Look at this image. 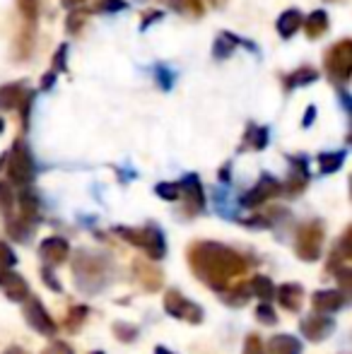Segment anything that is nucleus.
I'll return each mask as SVG.
<instances>
[{
    "instance_id": "5",
    "label": "nucleus",
    "mask_w": 352,
    "mask_h": 354,
    "mask_svg": "<svg viewBox=\"0 0 352 354\" xmlns=\"http://www.w3.org/2000/svg\"><path fill=\"white\" fill-rule=\"evenodd\" d=\"M324 224L319 219H311V222H304L299 229H297L295 236V251L297 256L304 263H314L321 258V248H324Z\"/></svg>"
},
{
    "instance_id": "19",
    "label": "nucleus",
    "mask_w": 352,
    "mask_h": 354,
    "mask_svg": "<svg viewBox=\"0 0 352 354\" xmlns=\"http://www.w3.org/2000/svg\"><path fill=\"white\" fill-rule=\"evenodd\" d=\"M27 97V87L22 82H12V84H3L0 87V109L10 111V109H17L19 104Z\"/></svg>"
},
{
    "instance_id": "18",
    "label": "nucleus",
    "mask_w": 352,
    "mask_h": 354,
    "mask_svg": "<svg viewBox=\"0 0 352 354\" xmlns=\"http://www.w3.org/2000/svg\"><path fill=\"white\" fill-rule=\"evenodd\" d=\"M133 272H136V280L145 292H157L162 287V270H157L150 263L136 261L133 263Z\"/></svg>"
},
{
    "instance_id": "48",
    "label": "nucleus",
    "mask_w": 352,
    "mask_h": 354,
    "mask_svg": "<svg viewBox=\"0 0 352 354\" xmlns=\"http://www.w3.org/2000/svg\"><path fill=\"white\" fill-rule=\"evenodd\" d=\"M155 354H174V352H169L167 347H155Z\"/></svg>"
},
{
    "instance_id": "35",
    "label": "nucleus",
    "mask_w": 352,
    "mask_h": 354,
    "mask_svg": "<svg viewBox=\"0 0 352 354\" xmlns=\"http://www.w3.org/2000/svg\"><path fill=\"white\" fill-rule=\"evenodd\" d=\"M244 354H266L263 342H261V337L256 335V333L246 335V340H244Z\"/></svg>"
},
{
    "instance_id": "41",
    "label": "nucleus",
    "mask_w": 352,
    "mask_h": 354,
    "mask_svg": "<svg viewBox=\"0 0 352 354\" xmlns=\"http://www.w3.org/2000/svg\"><path fill=\"white\" fill-rule=\"evenodd\" d=\"M66 51H68V46L63 44V46H58V51H56V56H53V71L51 73H56L58 68H66Z\"/></svg>"
},
{
    "instance_id": "42",
    "label": "nucleus",
    "mask_w": 352,
    "mask_h": 354,
    "mask_svg": "<svg viewBox=\"0 0 352 354\" xmlns=\"http://www.w3.org/2000/svg\"><path fill=\"white\" fill-rule=\"evenodd\" d=\"M85 15L87 12H73L71 17H68V29H71L73 34L77 32V27H80L82 22H85Z\"/></svg>"
},
{
    "instance_id": "23",
    "label": "nucleus",
    "mask_w": 352,
    "mask_h": 354,
    "mask_svg": "<svg viewBox=\"0 0 352 354\" xmlns=\"http://www.w3.org/2000/svg\"><path fill=\"white\" fill-rule=\"evenodd\" d=\"M249 284V292H251V297H259L261 301H270L272 297H275V284H272L270 277H266V275H256L251 282H246Z\"/></svg>"
},
{
    "instance_id": "4",
    "label": "nucleus",
    "mask_w": 352,
    "mask_h": 354,
    "mask_svg": "<svg viewBox=\"0 0 352 354\" xmlns=\"http://www.w3.org/2000/svg\"><path fill=\"white\" fill-rule=\"evenodd\" d=\"M3 167H5L8 178L12 183H17V186H27V183H32V178H34V159H32L29 147L22 140H17L8 154H3V159H0V169H3Z\"/></svg>"
},
{
    "instance_id": "28",
    "label": "nucleus",
    "mask_w": 352,
    "mask_h": 354,
    "mask_svg": "<svg viewBox=\"0 0 352 354\" xmlns=\"http://www.w3.org/2000/svg\"><path fill=\"white\" fill-rule=\"evenodd\" d=\"M87 313H89L87 306H73L71 313H68V318H66V328H68V330H77V328H80L82 323L87 321Z\"/></svg>"
},
{
    "instance_id": "26",
    "label": "nucleus",
    "mask_w": 352,
    "mask_h": 354,
    "mask_svg": "<svg viewBox=\"0 0 352 354\" xmlns=\"http://www.w3.org/2000/svg\"><path fill=\"white\" fill-rule=\"evenodd\" d=\"M345 162V152H324L319 154V169L321 174H335Z\"/></svg>"
},
{
    "instance_id": "10",
    "label": "nucleus",
    "mask_w": 352,
    "mask_h": 354,
    "mask_svg": "<svg viewBox=\"0 0 352 354\" xmlns=\"http://www.w3.org/2000/svg\"><path fill=\"white\" fill-rule=\"evenodd\" d=\"M311 306L319 316H331L348 306V297L340 289H319L311 294Z\"/></svg>"
},
{
    "instance_id": "11",
    "label": "nucleus",
    "mask_w": 352,
    "mask_h": 354,
    "mask_svg": "<svg viewBox=\"0 0 352 354\" xmlns=\"http://www.w3.org/2000/svg\"><path fill=\"white\" fill-rule=\"evenodd\" d=\"M335 323L331 316H319V313H311V316L302 318L299 321V333L309 342H324L326 337L333 333Z\"/></svg>"
},
{
    "instance_id": "17",
    "label": "nucleus",
    "mask_w": 352,
    "mask_h": 354,
    "mask_svg": "<svg viewBox=\"0 0 352 354\" xmlns=\"http://www.w3.org/2000/svg\"><path fill=\"white\" fill-rule=\"evenodd\" d=\"M306 183H309V169H306V162L302 157L292 159L290 178H287V183L282 186V191H285L287 196H299V193L306 188Z\"/></svg>"
},
{
    "instance_id": "50",
    "label": "nucleus",
    "mask_w": 352,
    "mask_h": 354,
    "mask_svg": "<svg viewBox=\"0 0 352 354\" xmlns=\"http://www.w3.org/2000/svg\"><path fill=\"white\" fill-rule=\"evenodd\" d=\"M92 354H104V352H92Z\"/></svg>"
},
{
    "instance_id": "24",
    "label": "nucleus",
    "mask_w": 352,
    "mask_h": 354,
    "mask_svg": "<svg viewBox=\"0 0 352 354\" xmlns=\"http://www.w3.org/2000/svg\"><path fill=\"white\" fill-rule=\"evenodd\" d=\"M220 297L227 306H244V304H249V299H251L249 284L244 282V284H237L234 289H225Z\"/></svg>"
},
{
    "instance_id": "21",
    "label": "nucleus",
    "mask_w": 352,
    "mask_h": 354,
    "mask_svg": "<svg viewBox=\"0 0 352 354\" xmlns=\"http://www.w3.org/2000/svg\"><path fill=\"white\" fill-rule=\"evenodd\" d=\"M299 27H302L299 10H285V12L277 17V34H280L282 39H290Z\"/></svg>"
},
{
    "instance_id": "34",
    "label": "nucleus",
    "mask_w": 352,
    "mask_h": 354,
    "mask_svg": "<svg viewBox=\"0 0 352 354\" xmlns=\"http://www.w3.org/2000/svg\"><path fill=\"white\" fill-rule=\"evenodd\" d=\"M232 48H234V39H232L227 32H222L220 39L215 41V56H227Z\"/></svg>"
},
{
    "instance_id": "1",
    "label": "nucleus",
    "mask_w": 352,
    "mask_h": 354,
    "mask_svg": "<svg viewBox=\"0 0 352 354\" xmlns=\"http://www.w3.org/2000/svg\"><path fill=\"white\" fill-rule=\"evenodd\" d=\"M188 266L203 284H207L212 292L222 294L225 289H230L232 280L244 275L249 263L225 243L196 241L188 248Z\"/></svg>"
},
{
    "instance_id": "14",
    "label": "nucleus",
    "mask_w": 352,
    "mask_h": 354,
    "mask_svg": "<svg viewBox=\"0 0 352 354\" xmlns=\"http://www.w3.org/2000/svg\"><path fill=\"white\" fill-rule=\"evenodd\" d=\"M0 289H3L10 301L24 304L29 299V284L24 282V277H19L17 272H12L10 268H3V266H0Z\"/></svg>"
},
{
    "instance_id": "25",
    "label": "nucleus",
    "mask_w": 352,
    "mask_h": 354,
    "mask_svg": "<svg viewBox=\"0 0 352 354\" xmlns=\"http://www.w3.org/2000/svg\"><path fill=\"white\" fill-rule=\"evenodd\" d=\"M172 10H178L183 15H191V17H201L205 12V5L203 0H165Z\"/></svg>"
},
{
    "instance_id": "15",
    "label": "nucleus",
    "mask_w": 352,
    "mask_h": 354,
    "mask_svg": "<svg viewBox=\"0 0 352 354\" xmlns=\"http://www.w3.org/2000/svg\"><path fill=\"white\" fill-rule=\"evenodd\" d=\"M17 205H19V212L15 219H19V222L29 224V227H37L39 217H41V210H39V196L34 191H29V188H22V193H19L17 198Z\"/></svg>"
},
{
    "instance_id": "47",
    "label": "nucleus",
    "mask_w": 352,
    "mask_h": 354,
    "mask_svg": "<svg viewBox=\"0 0 352 354\" xmlns=\"http://www.w3.org/2000/svg\"><path fill=\"white\" fill-rule=\"evenodd\" d=\"M82 3H85V0H63L66 8H77V5H82Z\"/></svg>"
},
{
    "instance_id": "16",
    "label": "nucleus",
    "mask_w": 352,
    "mask_h": 354,
    "mask_svg": "<svg viewBox=\"0 0 352 354\" xmlns=\"http://www.w3.org/2000/svg\"><path fill=\"white\" fill-rule=\"evenodd\" d=\"M275 297H277V301H280L282 308L297 313L302 308V304H304V287L297 284V282H285L275 289Z\"/></svg>"
},
{
    "instance_id": "27",
    "label": "nucleus",
    "mask_w": 352,
    "mask_h": 354,
    "mask_svg": "<svg viewBox=\"0 0 352 354\" xmlns=\"http://www.w3.org/2000/svg\"><path fill=\"white\" fill-rule=\"evenodd\" d=\"M138 333H140V328L133 326V323H126V321L113 323V335H116V340H121V342H133L138 337Z\"/></svg>"
},
{
    "instance_id": "2",
    "label": "nucleus",
    "mask_w": 352,
    "mask_h": 354,
    "mask_svg": "<svg viewBox=\"0 0 352 354\" xmlns=\"http://www.w3.org/2000/svg\"><path fill=\"white\" fill-rule=\"evenodd\" d=\"M73 275H75V287L80 292L99 294L106 289L113 280V261L106 253L97 251H77L73 258Z\"/></svg>"
},
{
    "instance_id": "49",
    "label": "nucleus",
    "mask_w": 352,
    "mask_h": 354,
    "mask_svg": "<svg viewBox=\"0 0 352 354\" xmlns=\"http://www.w3.org/2000/svg\"><path fill=\"white\" fill-rule=\"evenodd\" d=\"M3 128H5V123H3V118H0V133H3Z\"/></svg>"
},
{
    "instance_id": "36",
    "label": "nucleus",
    "mask_w": 352,
    "mask_h": 354,
    "mask_svg": "<svg viewBox=\"0 0 352 354\" xmlns=\"http://www.w3.org/2000/svg\"><path fill=\"white\" fill-rule=\"evenodd\" d=\"M256 318H259L263 326H275L277 323V316H275V311H272L268 304H261L259 308H256Z\"/></svg>"
},
{
    "instance_id": "22",
    "label": "nucleus",
    "mask_w": 352,
    "mask_h": 354,
    "mask_svg": "<svg viewBox=\"0 0 352 354\" xmlns=\"http://www.w3.org/2000/svg\"><path fill=\"white\" fill-rule=\"evenodd\" d=\"M304 29H306V37L309 39H319L328 32V15L324 10H314V12L306 17L304 22Z\"/></svg>"
},
{
    "instance_id": "9",
    "label": "nucleus",
    "mask_w": 352,
    "mask_h": 354,
    "mask_svg": "<svg viewBox=\"0 0 352 354\" xmlns=\"http://www.w3.org/2000/svg\"><path fill=\"white\" fill-rule=\"evenodd\" d=\"M176 186H178V196H183V212L186 214L203 212V207H205V198H203L201 178H198L196 174H186Z\"/></svg>"
},
{
    "instance_id": "6",
    "label": "nucleus",
    "mask_w": 352,
    "mask_h": 354,
    "mask_svg": "<svg viewBox=\"0 0 352 354\" xmlns=\"http://www.w3.org/2000/svg\"><path fill=\"white\" fill-rule=\"evenodd\" d=\"M324 68L333 82H338V84L348 82L352 75V41L350 39H340L338 44H333V46L326 51Z\"/></svg>"
},
{
    "instance_id": "45",
    "label": "nucleus",
    "mask_w": 352,
    "mask_h": 354,
    "mask_svg": "<svg viewBox=\"0 0 352 354\" xmlns=\"http://www.w3.org/2000/svg\"><path fill=\"white\" fill-rule=\"evenodd\" d=\"M311 118H316V109L311 106V109H306V118H304V126H309L311 123Z\"/></svg>"
},
{
    "instance_id": "3",
    "label": "nucleus",
    "mask_w": 352,
    "mask_h": 354,
    "mask_svg": "<svg viewBox=\"0 0 352 354\" xmlns=\"http://www.w3.org/2000/svg\"><path fill=\"white\" fill-rule=\"evenodd\" d=\"M113 234H118L131 246L142 248L150 261H162L167 256L165 234H162V229L152 227V224H147V227H116Z\"/></svg>"
},
{
    "instance_id": "37",
    "label": "nucleus",
    "mask_w": 352,
    "mask_h": 354,
    "mask_svg": "<svg viewBox=\"0 0 352 354\" xmlns=\"http://www.w3.org/2000/svg\"><path fill=\"white\" fill-rule=\"evenodd\" d=\"M15 263H17V256L12 253V248H10L5 241H0V266H3V268H10V270H12Z\"/></svg>"
},
{
    "instance_id": "29",
    "label": "nucleus",
    "mask_w": 352,
    "mask_h": 354,
    "mask_svg": "<svg viewBox=\"0 0 352 354\" xmlns=\"http://www.w3.org/2000/svg\"><path fill=\"white\" fill-rule=\"evenodd\" d=\"M17 8H19V12H22L24 22H27V24H37L39 0H17Z\"/></svg>"
},
{
    "instance_id": "12",
    "label": "nucleus",
    "mask_w": 352,
    "mask_h": 354,
    "mask_svg": "<svg viewBox=\"0 0 352 354\" xmlns=\"http://www.w3.org/2000/svg\"><path fill=\"white\" fill-rule=\"evenodd\" d=\"M280 191H282L280 183H277L270 174H263V176L259 178V183H256V186L251 188L244 198H241V205L244 207H259V205H263V203L270 201V198H275Z\"/></svg>"
},
{
    "instance_id": "44",
    "label": "nucleus",
    "mask_w": 352,
    "mask_h": 354,
    "mask_svg": "<svg viewBox=\"0 0 352 354\" xmlns=\"http://www.w3.org/2000/svg\"><path fill=\"white\" fill-rule=\"evenodd\" d=\"M147 15V17H145V22H142V29H145L147 27V24H150L152 22V19H160L162 17V15L160 12H145Z\"/></svg>"
},
{
    "instance_id": "30",
    "label": "nucleus",
    "mask_w": 352,
    "mask_h": 354,
    "mask_svg": "<svg viewBox=\"0 0 352 354\" xmlns=\"http://www.w3.org/2000/svg\"><path fill=\"white\" fill-rule=\"evenodd\" d=\"M246 145H249L251 149H263L268 145V131L266 128H249V133H246Z\"/></svg>"
},
{
    "instance_id": "8",
    "label": "nucleus",
    "mask_w": 352,
    "mask_h": 354,
    "mask_svg": "<svg viewBox=\"0 0 352 354\" xmlns=\"http://www.w3.org/2000/svg\"><path fill=\"white\" fill-rule=\"evenodd\" d=\"M24 321H27V326L32 328V330H37L39 335H46V337H53L58 333V326L56 321L51 318V313L46 311V306H44L39 299H27V304H24Z\"/></svg>"
},
{
    "instance_id": "20",
    "label": "nucleus",
    "mask_w": 352,
    "mask_h": 354,
    "mask_svg": "<svg viewBox=\"0 0 352 354\" xmlns=\"http://www.w3.org/2000/svg\"><path fill=\"white\" fill-rule=\"evenodd\" d=\"M270 354H302V342L295 335H272L268 342Z\"/></svg>"
},
{
    "instance_id": "32",
    "label": "nucleus",
    "mask_w": 352,
    "mask_h": 354,
    "mask_svg": "<svg viewBox=\"0 0 352 354\" xmlns=\"http://www.w3.org/2000/svg\"><path fill=\"white\" fill-rule=\"evenodd\" d=\"M12 207H15V198H12V191L0 181V212L5 214V219L12 217Z\"/></svg>"
},
{
    "instance_id": "39",
    "label": "nucleus",
    "mask_w": 352,
    "mask_h": 354,
    "mask_svg": "<svg viewBox=\"0 0 352 354\" xmlns=\"http://www.w3.org/2000/svg\"><path fill=\"white\" fill-rule=\"evenodd\" d=\"M41 354H75V352H73V347L68 345V342L56 340V342H51V345H48Z\"/></svg>"
},
{
    "instance_id": "7",
    "label": "nucleus",
    "mask_w": 352,
    "mask_h": 354,
    "mask_svg": "<svg viewBox=\"0 0 352 354\" xmlns=\"http://www.w3.org/2000/svg\"><path fill=\"white\" fill-rule=\"evenodd\" d=\"M165 311L169 313L172 318H178V321H186L191 326H198L203 323V308L198 304H193L191 299L183 297L178 289H167L165 294Z\"/></svg>"
},
{
    "instance_id": "40",
    "label": "nucleus",
    "mask_w": 352,
    "mask_h": 354,
    "mask_svg": "<svg viewBox=\"0 0 352 354\" xmlns=\"http://www.w3.org/2000/svg\"><path fill=\"white\" fill-rule=\"evenodd\" d=\"M41 280L48 284V287L53 289V292H61V282L53 277V272H51V268H41Z\"/></svg>"
},
{
    "instance_id": "13",
    "label": "nucleus",
    "mask_w": 352,
    "mask_h": 354,
    "mask_svg": "<svg viewBox=\"0 0 352 354\" xmlns=\"http://www.w3.org/2000/svg\"><path fill=\"white\" fill-rule=\"evenodd\" d=\"M39 256L46 263V268L63 266L68 261V256H71V243L63 236H48L39 243Z\"/></svg>"
},
{
    "instance_id": "33",
    "label": "nucleus",
    "mask_w": 352,
    "mask_h": 354,
    "mask_svg": "<svg viewBox=\"0 0 352 354\" xmlns=\"http://www.w3.org/2000/svg\"><path fill=\"white\" fill-rule=\"evenodd\" d=\"M155 193L162 198V201H169V203L178 201V186L176 183H157Z\"/></svg>"
},
{
    "instance_id": "46",
    "label": "nucleus",
    "mask_w": 352,
    "mask_h": 354,
    "mask_svg": "<svg viewBox=\"0 0 352 354\" xmlns=\"http://www.w3.org/2000/svg\"><path fill=\"white\" fill-rule=\"evenodd\" d=\"M3 354H29L27 350H22V347H8Z\"/></svg>"
},
{
    "instance_id": "43",
    "label": "nucleus",
    "mask_w": 352,
    "mask_h": 354,
    "mask_svg": "<svg viewBox=\"0 0 352 354\" xmlns=\"http://www.w3.org/2000/svg\"><path fill=\"white\" fill-rule=\"evenodd\" d=\"M157 80H162V87L165 89L172 87V73L167 71V68H160V71H157Z\"/></svg>"
},
{
    "instance_id": "31",
    "label": "nucleus",
    "mask_w": 352,
    "mask_h": 354,
    "mask_svg": "<svg viewBox=\"0 0 352 354\" xmlns=\"http://www.w3.org/2000/svg\"><path fill=\"white\" fill-rule=\"evenodd\" d=\"M319 77V73L316 71H311V68H302V71H297L295 75H290V77L285 80V84L287 87H292V84H309V82H314V80Z\"/></svg>"
},
{
    "instance_id": "38",
    "label": "nucleus",
    "mask_w": 352,
    "mask_h": 354,
    "mask_svg": "<svg viewBox=\"0 0 352 354\" xmlns=\"http://www.w3.org/2000/svg\"><path fill=\"white\" fill-rule=\"evenodd\" d=\"M128 3L126 0H99L97 3V10L102 12H118V10H126Z\"/></svg>"
}]
</instances>
